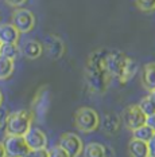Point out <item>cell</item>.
Instances as JSON below:
<instances>
[{
  "label": "cell",
  "instance_id": "cell-7",
  "mask_svg": "<svg viewBox=\"0 0 155 157\" xmlns=\"http://www.w3.org/2000/svg\"><path fill=\"white\" fill-rule=\"evenodd\" d=\"M146 117L147 116L140 110L138 105H129L123 110L121 120H123L125 128H128L129 130H135L146 124Z\"/></svg>",
  "mask_w": 155,
  "mask_h": 157
},
{
  "label": "cell",
  "instance_id": "cell-29",
  "mask_svg": "<svg viewBox=\"0 0 155 157\" xmlns=\"http://www.w3.org/2000/svg\"><path fill=\"white\" fill-rule=\"evenodd\" d=\"M0 157H7V155H6V148H4V144H3V141H0Z\"/></svg>",
  "mask_w": 155,
  "mask_h": 157
},
{
  "label": "cell",
  "instance_id": "cell-33",
  "mask_svg": "<svg viewBox=\"0 0 155 157\" xmlns=\"http://www.w3.org/2000/svg\"><path fill=\"white\" fill-rule=\"evenodd\" d=\"M0 47H2V42H0Z\"/></svg>",
  "mask_w": 155,
  "mask_h": 157
},
{
  "label": "cell",
  "instance_id": "cell-8",
  "mask_svg": "<svg viewBox=\"0 0 155 157\" xmlns=\"http://www.w3.org/2000/svg\"><path fill=\"white\" fill-rule=\"evenodd\" d=\"M58 145L65 149L70 157H78L84 149V142L75 133H63L59 137Z\"/></svg>",
  "mask_w": 155,
  "mask_h": 157
},
{
  "label": "cell",
  "instance_id": "cell-10",
  "mask_svg": "<svg viewBox=\"0 0 155 157\" xmlns=\"http://www.w3.org/2000/svg\"><path fill=\"white\" fill-rule=\"evenodd\" d=\"M45 48L51 59H59L65 54V43L57 35H49L45 39Z\"/></svg>",
  "mask_w": 155,
  "mask_h": 157
},
{
  "label": "cell",
  "instance_id": "cell-12",
  "mask_svg": "<svg viewBox=\"0 0 155 157\" xmlns=\"http://www.w3.org/2000/svg\"><path fill=\"white\" fill-rule=\"evenodd\" d=\"M20 33L11 23L0 24V42L2 43H18Z\"/></svg>",
  "mask_w": 155,
  "mask_h": 157
},
{
  "label": "cell",
  "instance_id": "cell-34",
  "mask_svg": "<svg viewBox=\"0 0 155 157\" xmlns=\"http://www.w3.org/2000/svg\"><path fill=\"white\" fill-rule=\"evenodd\" d=\"M149 157H153V156H149Z\"/></svg>",
  "mask_w": 155,
  "mask_h": 157
},
{
  "label": "cell",
  "instance_id": "cell-26",
  "mask_svg": "<svg viewBox=\"0 0 155 157\" xmlns=\"http://www.w3.org/2000/svg\"><path fill=\"white\" fill-rule=\"evenodd\" d=\"M146 125L147 126H150L151 129L155 132V113H153V114H150V116L146 117Z\"/></svg>",
  "mask_w": 155,
  "mask_h": 157
},
{
  "label": "cell",
  "instance_id": "cell-5",
  "mask_svg": "<svg viewBox=\"0 0 155 157\" xmlns=\"http://www.w3.org/2000/svg\"><path fill=\"white\" fill-rule=\"evenodd\" d=\"M11 24L19 31L20 34H27L35 26V16L30 10L16 8L11 15Z\"/></svg>",
  "mask_w": 155,
  "mask_h": 157
},
{
  "label": "cell",
  "instance_id": "cell-31",
  "mask_svg": "<svg viewBox=\"0 0 155 157\" xmlns=\"http://www.w3.org/2000/svg\"><path fill=\"white\" fill-rule=\"evenodd\" d=\"M150 95H151V97H153V99L155 101V90H154V91H151V93H150Z\"/></svg>",
  "mask_w": 155,
  "mask_h": 157
},
{
  "label": "cell",
  "instance_id": "cell-32",
  "mask_svg": "<svg viewBox=\"0 0 155 157\" xmlns=\"http://www.w3.org/2000/svg\"><path fill=\"white\" fill-rule=\"evenodd\" d=\"M2 103H3V94H2V91H0V106H2Z\"/></svg>",
  "mask_w": 155,
  "mask_h": 157
},
{
  "label": "cell",
  "instance_id": "cell-20",
  "mask_svg": "<svg viewBox=\"0 0 155 157\" xmlns=\"http://www.w3.org/2000/svg\"><path fill=\"white\" fill-rule=\"evenodd\" d=\"M136 71H138V63H136L132 58H128L127 63H125V67L123 70V74H121V77H120V79H119V81L123 82V83H125V82H128L132 77L135 75Z\"/></svg>",
  "mask_w": 155,
  "mask_h": 157
},
{
  "label": "cell",
  "instance_id": "cell-2",
  "mask_svg": "<svg viewBox=\"0 0 155 157\" xmlns=\"http://www.w3.org/2000/svg\"><path fill=\"white\" fill-rule=\"evenodd\" d=\"M32 118L34 116L28 110H18L10 113L4 122L6 136H24L31 128Z\"/></svg>",
  "mask_w": 155,
  "mask_h": 157
},
{
  "label": "cell",
  "instance_id": "cell-15",
  "mask_svg": "<svg viewBox=\"0 0 155 157\" xmlns=\"http://www.w3.org/2000/svg\"><path fill=\"white\" fill-rule=\"evenodd\" d=\"M143 86L146 87L147 91H154L155 90V62L147 63L143 69V75H142Z\"/></svg>",
  "mask_w": 155,
  "mask_h": 157
},
{
  "label": "cell",
  "instance_id": "cell-3",
  "mask_svg": "<svg viewBox=\"0 0 155 157\" xmlns=\"http://www.w3.org/2000/svg\"><path fill=\"white\" fill-rule=\"evenodd\" d=\"M74 125L82 133H92L100 126V117L95 109L82 106L74 113Z\"/></svg>",
  "mask_w": 155,
  "mask_h": 157
},
{
  "label": "cell",
  "instance_id": "cell-14",
  "mask_svg": "<svg viewBox=\"0 0 155 157\" xmlns=\"http://www.w3.org/2000/svg\"><path fill=\"white\" fill-rule=\"evenodd\" d=\"M128 153L131 157H149L150 148L147 145V142L132 138L128 142Z\"/></svg>",
  "mask_w": 155,
  "mask_h": 157
},
{
  "label": "cell",
  "instance_id": "cell-22",
  "mask_svg": "<svg viewBox=\"0 0 155 157\" xmlns=\"http://www.w3.org/2000/svg\"><path fill=\"white\" fill-rule=\"evenodd\" d=\"M138 106L140 108V110L146 114V116H150V114L155 113V101L153 99V97H151L150 94L147 95V97L140 99V102L138 103Z\"/></svg>",
  "mask_w": 155,
  "mask_h": 157
},
{
  "label": "cell",
  "instance_id": "cell-17",
  "mask_svg": "<svg viewBox=\"0 0 155 157\" xmlns=\"http://www.w3.org/2000/svg\"><path fill=\"white\" fill-rule=\"evenodd\" d=\"M84 157H108L107 148L100 142H89L82 149Z\"/></svg>",
  "mask_w": 155,
  "mask_h": 157
},
{
  "label": "cell",
  "instance_id": "cell-4",
  "mask_svg": "<svg viewBox=\"0 0 155 157\" xmlns=\"http://www.w3.org/2000/svg\"><path fill=\"white\" fill-rule=\"evenodd\" d=\"M128 56L120 50H113V51H108L104 59V66L111 78H117L120 79L123 70L125 67Z\"/></svg>",
  "mask_w": 155,
  "mask_h": 157
},
{
  "label": "cell",
  "instance_id": "cell-21",
  "mask_svg": "<svg viewBox=\"0 0 155 157\" xmlns=\"http://www.w3.org/2000/svg\"><path fill=\"white\" fill-rule=\"evenodd\" d=\"M132 133H134V137H132V138H136V140L147 142L151 137H153V134L155 133V132L151 129L150 126H147V125L145 124V125H142V126H139L138 129L132 130Z\"/></svg>",
  "mask_w": 155,
  "mask_h": 157
},
{
  "label": "cell",
  "instance_id": "cell-18",
  "mask_svg": "<svg viewBox=\"0 0 155 157\" xmlns=\"http://www.w3.org/2000/svg\"><path fill=\"white\" fill-rule=\"evenodd\" d=\"M14 69H15L14 60L0 55V81L8 79V78L12 75Z\"/></svg>",
  "mask_w": 155,
  "mask_h": 157
},
{
  "label": "cell",
  "instance_id": "cell-35",
  "mask_svg": "<svg viewBox=\"0 0 155 157\" xmlns=\"http://www.w3.org/2000/svg\"><path fill=\"white\" fill-rule=\"evenodd\" d=\"M24 157H27V156H24Z\"/></svg>",
  "mask_w": 155,
  "mask_h": 157
},
{
  "label": "cell",
  "instance_id": "cell-23",
  "mask_svg": "<svg viewBox=\"0 0 155 157\" xmlns=\"http://www.w3.org/2000/svg\"><path fill=\"white\" fill-rule=\"evenodd\" d=\"M135 4L143 12L155 11V0H135Z\"/></svg>",
  "mask_w": 155,
  "mask_h": 157
},
{
  "label": "cell",
  "instance_id": "cell-6",
  "mask_svg": "<svg viewBox=\"0 0 155 157\" xmlns=\"http://www.w3.org/2000/svg\"><path fill=\"white\" fill-rule=\"evenodd\" d=\"M3 144L7 157H24L30 153V148L23 136H6Z\"/></svg>",
  "mask_w": 155,
  "mask_h": 157
},
{
  "label": "cell",
  "instance_id": "cell-19",
  "mask_svg": "<svg viewBox=\"0 0 155 157\" xmlns=\"http://www.w3.org/2000/svg\"><path fill=\"white\" fill-rule=\"evenodd\" d=\"M20 52V48L18 47V43H2L0 47V55L6 56L11 60H15Z\"/></svg>",
  "mask_w": 155,
  "mask_h": 157
},
{
  "label": "cell",
  "instance_id": "cell-24",
  "mask_svg": "<svg viewBox=\"0 0 155 157\" xmlns=\"http://www.w3.org/2000/svg\"><path fill=\"white\" fill-rule=\"evenodd\" d=\"M49 157H70V156L59 145H55L49 151Z\"/></svg>",
  "mask_w": 155,
  "mask_h": 157
},
{
  "label": "cell",
  "instance_id": "cell-25",
  "mask_svg": "<svg viewBox=\"0 0 155 157\" xmlns=\"http://www.w3.org/2000/svg\"><path fill=\"white\" fill-rule=\"evenodd\" d=\"M27 157H49V151L46 148L34 149V151H30Z\"/></svg>",
  "mask_w": 155,
  "mask_h": 157
},
{
  "label": "cell",
  "instance_id": "cell-11",
  "mask_svg": "<svg viewBox=\"0 0 155 157\" xmlns=\"http://www.w3.org/2000/svg\"><path fill=\"white\" fill-rule=\"evenodd\" d=\"M49 91L46 90L45 87H42L41 90L37 93V95H35L34 101H32V109H34V112H32V116H39V117H45L46 116V112H47L49 109Z\"/></svg>",
  "mask_w": 155,
  "mask_h": 157
},
{
  "label": "cell",
  "instance_id": "cell-30",
  "mask_svg": "<svg viewBox=\"0 0 155 157\" xmlns=\"http://www.w3.org/2000/svg\"><path fill=\"white\" fill-rule=\"evenodd\" d=\"M150 156H153V157H155V148L153 149V151H150Z\"/></svg>",
  "mask_w": 155,
  "mask_h": 157
},
{
  "label": "cell",
  "instance_id": "cell-16",
  "mask_svg": "<svg viewBox=\"0 0 155 157\" xmlns=\"http://www.w3.org/2000/svg\"><path fill=\"white\" fill-rule=\"evenodd\" d=\"M103 130L108 134H115L120 128V117L115 113H108L103 118Z\"/></svg>",
  "mask_w": 155,
  "mask_h": 157
},
{
  "label": "cell",
  "instance_id": "cell-9",
  "mask_svg": "<svg viewBox=\"0 0 155 157\" xmlns=\"http://www.w3.org/2000/svg\"><path fill=\"white\" fill-rule=\"evenodd\" d=\"M23 137H24V140H26L30 151L46 148V145H47V137H46L45 132L41 130L39 128L31 126Z\"/></svg>",
  "mask_w": 155,
  "mask_h": 157
},
{
  "label": "cell",
  "instance_id": "cell-1",
  "mask_svg": "<svg viewBox=\"0 0 155 157\" xmlns=\"http://www.w3.org/2000/svg\"><path fill=\"white\" fill-rule=\"evenodd\" d=\"M108 50L99 48L93 51L88 56L85 66V81L92 91L97 94H104L109 86L111 78L108 75L105 66H104V59H105Z\"/></svg>",
  "mask_w": 155,
  "mask_h": 157
},
{
  "label": "cell",
  "instance_id": "cell-27",
  "mask_svg": "<svg viewBox=\"0 0 155 157\" xmlns=\"http://www.w3.org/2000/svg\"><path fill=\"white\" fill-rule=\"evenodd\" d=\"M4 2L11 7H20V6H23L27 0H4Z\"/></svg>",
  "mask_w": 155,
  "mask_h": 157
},
{
  "label": "cell",
  "instance_id": "cell-13",
  "mask_svg": "<svg viewBox=\"0 0 155 157\" xmlns=\"http://www.w3.org/2000/svg\"><path fill=\"white\" fill-rule=\"evenodd\" d=\"M20 51H22V54L24 55V58L34 60V59H38L39 56L42 55L43 46L39 43L38 40H27L26 43L23 44Z\"/></svg>",
  "mask_w": 155,
  "mask_h": 157
},
{
  "label": "cell",
  "instance_id": "cell-28",
  "mask_svg": "<svg viewBox=\"0 0 155 157\" xmlns=\"http://www.w3.org/2000/svg\"><path fill=\"white\" fill-rule=\"evenodd\" d=\"M147 145H149V148H150V151H153V149L155 148V133L153 134V137L150 138L149 141H147Z\"/></svg>",
  "mask_w": 155,
  "mask_h": 157
}]
</instances>
